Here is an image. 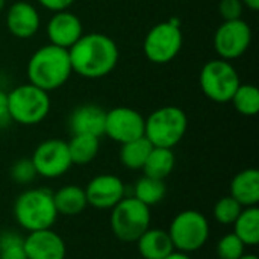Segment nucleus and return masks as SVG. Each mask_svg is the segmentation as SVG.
I'll list each match as a JSON object with an SVG mask.
<instances>
[{
	"instance_id": "nucleus-19",
	"label": "nucleus",
	"mask_w": 259,
	"mask_h": 259,
	"mask_svg": "<svg viewBox=\"0 0 259 259\" xmlns=\"http://www.w3.org/2000/svg\"><path fill=\"white\" fill-rule=\"evenodd\" d=\"M135 243L143 259H164L175 250L168 232L158 228H149Z\"/></svg>"
},
{
	"instance_id": "nucleus-25",
	"label": "nucleus",
	"mask_w": 259,
	"mask_h": 259,
	"mask_svg": "<svg viewBox=\"0 0 259 259\" xmlns=\"http://www.w3.org/2000/svg\"><path fill=\"white\" fill-rule=\"evenodd\" d=\"M165 194H167V187L164 181L159 179L143 176L134 185V197L138 199L141 203L147 205L149 208L161 203Z\"/></svg>"
},
{
	"instance_id": "nucleus-8",
	"label": "nucleus",
	"mask_w": 259,
	"mask_h": 259,
	"mask_svg": "<svg viewBox=\"0 0 259 259\" xmlns=\"http://www.w3.org/2000/svg\"><path fill=\"white\" fill-rule=\"evenodd\" d=\"M199 83L203 94L215 103H228L232 100L241 80L231 64L225 59L208 61L199 76Z\"/></svg>"
},
{
	"instance_id": "nucleus-15",
	"label": "nucleus",
	"mask_w": 259,
	"mask_h": 259,
	"mask_svg": "<svg viewBox=\"0 0 259 259\" xmlns=\"http://www.w3.org/2000/svg\"><path fill=\"white\" fill-rule=\"evenodd\" d=\"M46 33L50 44L68 50L83 35V27L79 17L67 9L52 15L47 23Z\"/></svg>"
},
{
	"instance_id": "nucleus-3",
	"label": "nucleus",
	"mask_w": 259,
	"mask_h": 259,
	"mask_svg": "<svg viewBox=\"0 0 259 259\" xmlns=\"http://www.w3.org/2000/svg\"><path fill=\"white\" fill-rule=\"evenodd\" d=\"M14 217L20 228L27 232L50 229L58 220L53 193L49 188H29L14 203Z\"/></svg>"
},
{
	"instance_id": "nucleus-12",
	"label": "nucleus",
	"mask_w": 259,
	"mask_h": 259,
	"mask_svg": "<svg viewBox=\"0 0 259 259\" xmlns=\"http://www.w3.org/2000/svg\"><path fill=\"white\" fill-rule=\"evenodd\" d=\"M146 118L134 108L117 106L106 111L105 115V134L118 144L134 141L144 137Z\"/></svg>"
},
{
	"instance_id": "nucleus-2",
	"label": "nucleus",
	"mask_w": 259,
	"mask_h": 259,
	"mask_svg": "<svg viewBox=\"0 0 259 259\" xmlns=\"http://www.w3.org/2000/svg\"><path fill=\"white\" fill-rule=\"evenodd\" d=\"M73 73L68 50L53 44L39 47L27 62L29 83L50 93L61 88Z\"/></svg>"
},
{
	"instance_id": "nucleus-30",
	"label": "nucleus",
	"mask_w": 259,
	"mask_h": 259,
	"mask_svg": "<svg viewBox=\"0 0 259 259\" xmlns=\"http://www.w3.org/2000/svg\"><path fill=\"white\" fill-rule=\"evenodd\" d=\"M9 176L15 184L27 185V184L33 182L38 175H36V170L33 167L32 159L30 158H21L12 164V167L9 170Z\"/></svg>"
},
{
	"instance_id": "nucleus-22",
	"label": "nucleus",
	"mask_w": 259,
	"mask_h": 259,
	"mask_svg": "<svg viewBox=\"0 0 259 259\" xmlns=\"http://www.w3.org/2000/svg\"><path fill=\"white\" fill-rule=\"evenodd\" d=\"M234 234L244 243V246H256L259 243V208H243L237 220L234 222Z\"/></svg>"
},
{
	"instance_id": "nucleus-16",
	"label": "nucleus",
	"mask_w": 259,
	"mask_h": 259,
	"mask_svg": "<svg viewBox=\"0 0 259 259\" xmlns=\"http://www.w3.org/2000/svg\"><path fill=\"white\" fill-rule=\"evenodd\" d=\"M39 24L41 18L36 8L27 2L12 3L6 12L8 30L20 39L32 38L38 32Z\"/></svg>"
},
{
	"instance_id": "nucleus-6",
	"label": "nucleus",
	"mask_w": 259,
	"mask_h": 259,
	"mask_svg": "<svg viewBox=\"0 0 259 259\" xmlns=\"http://www.w3.org/2000/svg\"><path fill=\"white\" fill-rule=\"evenodd\" d=\"M150 208L134 196L123 197L111 209V229L114 235L124 243H135L150 228Z\"/></svg>"
},
{
	"instance_id": "nucleus-29",
	"label": "nucleus",
	"mask_w": 259,
	"mask_h": 259,
	"mask_svg": "<svg viewBox=\"0 0 259 259\" xmlns=\"http://www.w3.org/2000/svg\"><path fill=\"white\" fill-rule=\"evenodd\" d=\"M244 243L234 234H226L223 235L215 247L219 259H240L244 255Z\"/></svg>"
},
{
	"instance_id": "nucleus-33",
	"label": "nucleus",
	"mask_w": 259,
	"mask_h": 259,
	"mask_svg": "<svg viewBox=\"0 0 259 259\" xmlns=\"http://www.w3.org/2000/svg\"><path fill=\"white\" fill-rule=\"evenodd\" d=\"M11 123L9 111H8V93L0 90V127H5Z\"/></svg>"
},
{
	"instance_id": "nucleus-14",
	"label": "nucleus",
	"mask_w": 259,
	"mask_h": 259,
	"mask_svg": "<svg viewBox=\"0 0 259 259\" xmlns=\"http://www.w3.org/2000/svg\"><path fill=\"white\" fill-rule=\"evenodd\" d=\"M24 252L27 259H65L67 255L62 237L52 228L29 232L24 237Z\"/></svg>"
},
{
	"instance_id": "nucleus-10",
	"label": "nucleus",
	"mask_w": 259,
	"mask_h": 259,
	"mask_svg": "<svg viewBox=\"0 0 259 259\" xmlns=\"http://www.w3.org/2000/svg\"><path fill=\"white\" fill-rule=\"evenodd\" d=\"M30 159L36 175L46 179H58L64 176L73 165L68 146L59 138H50L39 143Z\"/></svg>"
},
{
	"instance_id": "nucleus-4",
	"label": "nucleus",
	"mask_w": 259,
	"mask_h": 259,
	"mask_svg": "<svg viewBox=\"0 0 259 259\" xmlns=\"http://www.w3.org/2000/svg\"><path fill=\"white\" fill-rule=\"evenodd\" d=\"M187 129L188 117L178 106L158 108L144 121V137L153 147H176L185 137Z\"/></svg>"
},
{
	"instance_id": "nucleus-26",
	"label": "nucleus",
	"mask_w": 259,
	"mask_h": 259,
	"mask_svg": "<svg viewBox=\"0 0 259 259\" xmlns=\"http://www.w3.org/2000/svg\"><path fill=\"white\" fill-rule=\"evenodd\" d=\"M231 102L237 112L246 117H253L259 112V90L250 83H240Z\"/></svg>"
},
{
	"instance_id": "nucleus-20",
	"label": "nucleus",
	"mask_w": 259,
	"mask_h": 259,
	"mask_svg": "<svg viewBox=\"0 0 259 259\" xmlns=\"http://www.w3.org/2000/svg\"><path fill=\"white\" fill-rule=\"evenodd\" d=\"M53 202L58 215L74 217L83 212L88 206L85 190L79 185H64L56 193H53Z\"/></svg>"
},
{
	"instance_id": "nucleus-18",
	"label": "nucleus",
	"mask_w": 259,
	"mask_h": 259,
	"mask_svg": "<svg viewBox=\"0 0 259 259\" xmlns=\"http://www.w3.org/2000/svg\"><path fill=\"white\" fill-rule=\"evenodd\" d=\"M229 191L243 208L258 206L259 203V171L256 168H246L237 173L229 185Z\"/></svg>"
},
{
	"instance_id": "nucleus-28",
	"label": "nucleus",
	"mask_w": 259,
	"mask_h": 259,
	"mask_svg": "<svg viewBox=\"0 0 259 259\" xmlns=\"http://www.w3.org/2000/svg\"><path fill=\"white\" fill-rule=\"evenodd\" d=\"M241 211L243 206L232 196H225L219 199L214 206V219L223 226H232Z\"/></svg>"
},
{
	"instance_id": "nucleus-5",
	"label": "nucleus",
	"mask_w": 259,
	"mask_h": 259,
	"mask_svg": "<svg viewBox=\"0 0 259 259\" xmlns=\"http://www.w3.org/2000/svg\"><path fill=\"white\" fill-rule=\"evenodd\" d=\"M49 93L32 85L23 83L8 93V111L11 121L23 126L41 123L50 112Z\"/></svg>"
},
{
	"instance_id": "nucleus-34",
	"label": "nucleus",
	"mask_w": 259,
	"mask_h": 259,
	"mask_svg": "<svg viewBox=\"0 0 259 259\" xmlns=\"http://www.w3.org/2000/svg\"><path fill=\"white\" fill-rule=\"evenodd\" d=\"M164 259H193L188 253H184V252H179V250H173L170 255H167Z\"/></svg>"
},
{
	"instance_id": "nucleus-31",
	"label": "nucleus",
	"mask_w": 259,
	"mask_h": 259,
	"mask_svg": "<svg viewBox=\"0 0 259 259\" xmlns=\"http://www.w3.org/2000/svg\"><path fill=\"white\" fill-rule=\"evenodd\" d=\"M243 9H244V5L241 0H220V3H219V12L223 18V21L241 18Z\"/></svg>"
},
{
	"instance_id": "nucleus-17",
	"label": "nucleus",
	"mask_w": 259,
	"mask_h": 259,
	"mask_svg": "<svg viewBox=\"0 0 259 259\" xmlns=\"http://www.w3.org/2000/svg\"><path fill=\"white\" fill-rule=\"evenodd\" d=\"M105 115L106 111L97 105H82L70 115V131L73 135H93L100 138L105 134Z\"/></svg>"
},
{
	"instance_id": "nucleus-27",
	"label": "nucleus",
	"mask_w": 259,
	"mask_h": 259,
	"mask_svg": "<svg viewBox=\"0 0 259 259\" xmlns=\"http://www.w3.org/2000/svg\"><path fill=\"white\" fill-rule=\"evenodd\" d=\"M0 259H27L24 252V238L14 232L5 231L0 234Z\"/></svg>"
},
{
	"instance_id": "nucleus-36",
	"label": "nucleus",
	"mask_w": 259,
	"mask_h": 259,
	"mask_svg": "<svg viewBox=\"0 0 259 259\" xmlns=\"http://www.w3.org/2000/svg\"><path fill=\"white\" fill-rule=\"evenodd\" d=\"M240 259H259L255 253H244Z\"/></svg>"
},
{
	"instance_id": "nucleus-23",
	"label": "nucleus",
	"mask_w": 259,
	"mask_h": 259,
	"mask_svg": "<svg viewBox=\"0 0 259 259\" xmlns=\"http://www.w3.org/2000/svg\"><path fill=\"white\" fill-rule=\"evenodd\" d=\"M67 146L73 165H87L96 159L100 150V138L93 135H73Z\"/></svg>"
},
{
	"instance_id": "nucleus-1",
	"label": "nucleus",
	"mask_w": 259,
	"mask_h": 259,
	"mask_svg": "<svg viewBox=\"0 0 259 259\" xmlns=\"http://www.w3.org/2000/svg\"><path fill=\"white\" fill-rule=\"evenodd\" d=\"M70 62L74 73L87 79H100L112 73L118 62V47L105 33H83L70 49Z\"/></svg>"
},
{
	"instance_id": "nucleus-11",
	"label": "nucleus",
	"mask_w": 259,
	"mask_h": 259,
	"mask_svg": "<svg viewBox=\"0 0 259 259\" xmlns=\"http://www.w3.org/2000/svg\"><path fill=\"white\" fill-rule=\"evenodd\" d=\"M252 42L250 26L238 18L231 21H223L214 35V47L220 59L234 61L243 56Z\"/></svg>"
},
{
	"instance_id": "nucleus-35",
	"label": "nucleus",
	"mask_w": 259,
	"mask_h": 259,
	"mask_svg": "<svg viewBox=\"0 0 259 259\" xmlns=\"http://www.w3.org/2000/svg\"><path fill=\"white\" fill-rule=\"evenodd\" d=\"M244 6H247L252 11H258L259 9V0H241Z\"/></svg>"
},
{
	"instance_id": "nucleus-7",
	"label": "nucleus",
	"mask_w": 259,
	"mask_h": 259,
	"mask_svg": "<svg viewBox=\"0 0 259 259\" xmlns=\"http://www.w3.org/2000/svg\"><path fill=\"white\" fill-rule=\"evenodd\" d=\"M167 232L175 250L191 255L200 250L208 243L211 226L208 219L202 212L196 209H187L181 211L171 220Z\"/></svg>"
},
{
	"instance_id": "nucleus-32",
	"label": "nucleus",
	"mask_w": 259,
	"mask_h": 259,
	"mask_svg": "<svg viewBox=\"0 0 259 259\" xmlns=\"http://www.w3.org/2000/svg\"><path fill=\"white\" fill-rule=\"evenodd\" d=\"M42 8L52 11V12H61V11H67L74 0H36Z\"/></svg>"
},
{
	"instance_id": "nucleus-24",
	"label": "nucleus",
	"mask_w": 259,
	"mask_h": 259,
	"mask_svg": "<svg viewBox=\"0 0 259 259\" xmlns=\"http://www.w3.org/2000/svg\"><path fill=\"white\" fill-rule=\"evenodd\" d=\"M152 149L153 146L146 137L124 143L120 149V162L129 170H141Z\"/></svg>"
},
{
	"instance_id": "nucleus-9",
	"label": "nucleus",
	"mask_w": 259,
	"mask_h": 259,
	"mask_svg": "<svg viewBox=\"0 0 259 259\" xmlns=\"http://www.w3.org/2000/svg\"><path fill=\"white\" fill-rule=\"evenodd\" d=\"M184 36L181 26L171 21H162L155 24L146 35L143 50L146 58L153 64H168L181 52Z\"/></svg>"
},
{
	"instance_id": "nucleus-21",
	"label": "nucleus",
	"mask_w": 259,
	"mask_h": 259,
	"mask_svg": "<svg viewBox=\"0 0 259 259\" xmlns=\"http://www.w3.org/2000/svg\"><path fill=\"white\" fill-rule=\"evenodd\" d=\"M176 158L173 153V149H164V147H153L143 165V173L147 178L164 181L168 178L175 168Z\"/></svg>"
},
{
	"instance_id": "nucleus-13",
	"label": "nucleus",
	"mask_w": 259,
	"mask_h": 259,
	"mask_svg": "<svg viewBox=\"0 0 259 259\" xmlns=\"http://www.w3.org/2000/svg\"><path fill=\"white\" fill-rule=\"evenodd\" d=\"M83 190L88 205L96 209H112L126 197L124 182L114 175H97Z\"/></svg>"
},
{
	"instance_id": "nucleus-37",
	"label": "nucleus",
	"mask_w": 259,
	"mask_h": 259,
	"mask_svg": "<svg viewBox=\"0 0 259 259\" xmlns=\"http://www.w3.org/2000/svg\"><path fill=\"white\" fill-rule=\"evenodd\" d=\"M5 5H6V0H0V12H3V9H5Z\"/></svg>"
}]
</instances>
